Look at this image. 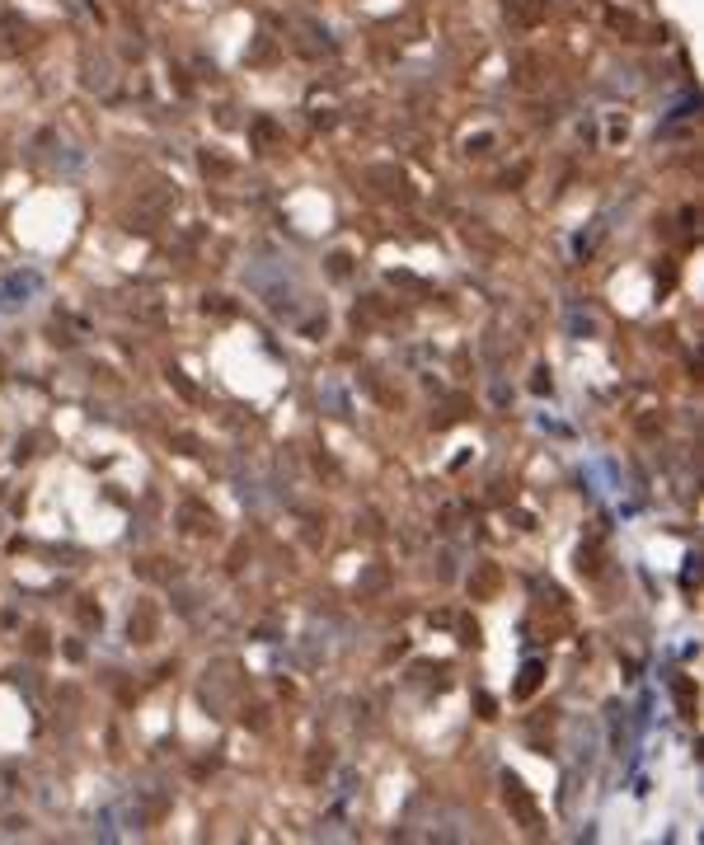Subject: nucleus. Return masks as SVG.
I'll return each instance as SVG.
<instances>
[{"instance_id":"1","label":"nucleus","mask_w":704,"mask_h":845,"mask_svg":"<svg viewBox=\"0 0 704 845\" xmlns=\"http://www.w3.org/2000/svg\"><path fill=\"white\" fill-rule=\"evenodd\" d=\"M38 292H43V277H38V273H10L5 282H0V310L24 306V301L38 296Z\"/></svg>"}]
</instances>
